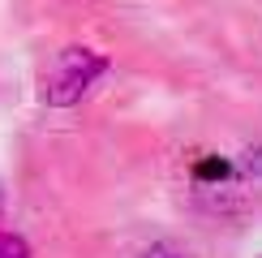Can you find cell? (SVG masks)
<instances>
[{"mask_svg":"<svg viewBox=\"0 0 262 258\" xmlns=\"http://www.w3.org/2000/svg\"><path fill=\"white\" fill-rule=\"evenodd\" d=\"M103 73H107V56L103 52H95V48H64L60 56L52 60V69L43 73V91L39 95H43V103H52V107H73Z\"/></svg>","mask_w":262,"mask_h":258,"instance_id":"6da1fadb","label":"cell"},{"mask_svg":"<svg viewBox=\"0 0 262 258\" xmlns=\"http://www.w3.org/2000/svg\"><path fill=\"white\" fill-rule=\"evenodd\" d=\"M0 258H35V254H30L26 236H17V232H5V228H0Z\"/></svg>","mask_w":262,"mask_h":258,"instance_id":"7a4b0ae2","label":"cell"},{"mask_svg":"<svg viewBox=\"0 0 262 258\" xmlns=\"http://www.w3.org/2000/svg\"><path fill=\"white\" fill-rule=\"evenodd\" d=\"M146 258H181V254L168 250V245H155V250H146Z\"/></svg>","mask_w":262,"mask_h":258,"instance_id":"3957f363","label":"cell"}]
</instances>
